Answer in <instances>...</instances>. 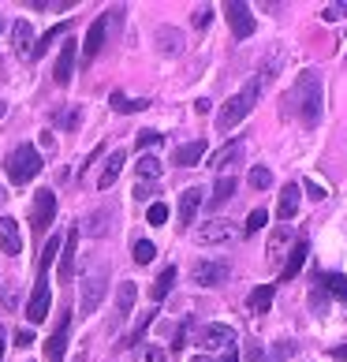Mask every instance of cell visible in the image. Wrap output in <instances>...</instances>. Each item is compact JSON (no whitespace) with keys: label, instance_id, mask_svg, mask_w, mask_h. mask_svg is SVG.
I'll return each mask as SVG.
<instances>
[{"label":"cell","instance_id":"37","mask_svg":"<svg viewBox=\"0 0 347 362\" xmlns=\"http://www.w3.org/2000/svg\"><path fill=\"white\" fill-rule=\"evenodd\" d=\"M250 187H254V191H265V187H273V172L265 168V165H258V168H250Z\"/></svg>","mask_w":347,"mask_h":362},{"label":"cell","instance_id":"44","mask_svg":"<svg viewBox=\"0 0 347 362\" xmlns=\"http://www.w3.org/2000/svg\"><path fill=\"white\" fill-rule=\"evenodd\" d=\"M165 139H161V131H139V146L142 150H150V146H161Z\"/></svg>","mask_w":347,"mask_h":362},{"label":"cell","instance_id":"8","mask_svg":"<svg viewBox=\"0 0 347 362\" xmlns=\"http://www.w3.org/2000/svg\"><path fill=\"white\" fill-rule=\"evenodd\" d=\"M49 306H52L49 276H37V284H34V295H30V303H26V317H30V325H42V321L49 317Z\"/></svg>","mask_w":347,"mask_h":362},{"label":"cell","instance_id":"26","mask_svg":"<svg viewBox=\"0 0 347 362\" xmlns=\"http://www.w3.org/2000/svg\"><path fill=\"white\" fill-rule=\"evenodd\" d=\"M176 265H165V269L161 273H157V280H153V288H150V295H153V303H161L165 299V295L172 291V284H176Z\"/></svg>","mask_w":347,"mask_h":362},{"label":"cell","instance_id":"32","mask_svg":"<svg viewBox=\"0 0 347 362\" xmlns=\"http://www.w3.org/2000/svg\"><path fill=\"white\" fill-rule=\"evenodd\" d=\"M60 34H68V23H60V26H52V30H45V34H42V37H37V42H34L30 57H34V60H37V57H45V49H49L52 42H57Z\"/></svg>","mask_w":347,"mask_h":362},{"label":"cell","instance_id":"34","mask_svg":"<svg viewBox=\"0 0 347 362\" xmlns=\"http://www.w3.org/2000/svg\"><path fill=\"white\" fill-rule=\"evenodd\" d=\"M317 280H322V288H325V291H332V295H340V299H347V276H343V273H322Z\"/></svg>","mask_w":347,"mask_h":362},{"label":"cell","instance_id":"27","mask_svg":"<svg viewBox=\"0 0 347 362\" xmlns=\"http://www.w3.org/2000/svg\"><path fill=\"white\" fill-rule=\"evenodd\" d=\"M247 306L254 314H269V306H273V284H258L254 291L247 295Z\"/></svg>","mask_w":347,"mask_h":362},{"label":"cell","instance_id":"5","mask_svg":"<svg viewBox=\"0 0 347 362\" xmlns=\"http://www.w3.org/2000/svg\"><path fill=\"white\" fill-rule=\"evenodd\" d=\"M235 329L232 325H202L198 329V344L206 347V351H228V347H235Z\"/></svg>","mask_w":347,"mask_h":362},{"label":"cell","instance_id":"49","mask_svg":"<svg viewBox=\"0 0 347 362\" xmlns=\"http://www.w3.org/2000/svg\"><path fill=\"white\" fill-rule=\"evenodd\" d=\"M4 306H8V310H16V306H19V295H16V291H4Z\"/></svg>","mask_w":347,"mask_h":362},{"label":"cell","instance_id":"3","mask_svg":"<svg viewBox=\"0 0 347 362\" xmlns=\"http://www.w3.org/2000/svg\"><path fill=\"white\" fill-rule=\"evenodd\" d=\"M78 288H83V295H78V310H83V317L98 314L101 299L109 295V269H105V265H90V269L83 273V280H78Z\"/></svg>","mask_w":347,"mask_h":362},{"label":"cell","instance_id":"54","mask_svg":"<svg viewBox=\"0 0 347 362\" xmlns=\"http://www.w3.org/2000/svg\"><path fill=\"white\" fill-rule=\"evenodd\" d=\"M4 112H8V105H4V101H0V116H4Z\"/></svg>","mask_w":347,"mask_h":362},{"label":"cell","instance_id":"51","mask_svg":"<svg viewBox=\"0 0 347 362\" xmlns=\"http://www.w3.org/2000/svg\"><path fill=\"white\" fill-rule=\"evenodd\" d=\"M332 355H336V358L343 362V358H347V344H340V347H332Z\"/></svg>","mask_w":347,"mask_h":362},{"label":"cell","instance_id":"21","mask_svg":"<svg viewBox=\"0 0 347 362\" xmlns=\"http://www.w3.org/2000/svg\"><path fill=\"white\" fill-rule=\"evenodd\" d=\"M206 157V142L198 139V142H183L176 153H172V165H180V168H194L198 160Z\"/></svg>","mask_w":347,"mask_h":362},{"label":"cell","instance_id":"28","mask_svg":"<svg viewBox=\"0 0 347 362\" xmlns=\"http://www.w3.org/2000/svg\"><path fill=\"white\" fill-rule=\"evenodd\" d=\"M135 172H139V180L142 183H153V180H161V172H165V165L157 160L153 153H146V157H139V165H135Z\"/></svg>","mask_w":347,"mask_h":362},{"label":"cell","instance_id":"46","mask_svg":"<svg viewBox=\"0 0 347 362\" xmlns=\"http://www.w3.org/2000/svg\"><path fill=\"white\" fill-rule=\"evenodd\" d=\"M247 362H269V355H265L261 344H250V347H247Z\"/></svg>","mask_w":347,"mask_h":362},{"label":"cell","instance_id":"38","mask_svg":"<svg viewBox=\"0 0 347 362\" xmlns=\"http://www.w3.org/2000/svg\"><path fill=\"white\" fill-rule=\"evenodd\" d=\"M153 254H157V247L150 243V239H139L135 250H131V258H135L139 265H150V262H153Z\"/></svg>","mask_w":347,"mask_h":362},{"label":"cell","instance_id":"2","mask_svg":"<svg viewBox=\"0 0 347 362\" xmlns=\"http://www.w3.org/2000/svg\"><path fill=\"white\" fill-rule=\"evenodd\" d=\"M258 98H261V83H258V78H250V83L239 90L235 98H228V105H224V109L217 112V127H220V131L235 127L243 116H250V109L258 105Z\"/></svg>","mask_w":347,"mask_h":362},{"label":"cell","instance_id":"9","mask_svg":"<svg viewBox=\"0 0 347 362\" xmlns=\"http://www.w3.org/2000/svg\"><path fill=\"white\" fill-rule=\"evenodd\" d=\"M224 16H228V23H232V34L243 42V37H250L254 34V16H250V8L243 4V0H232V4H224Z\"/></svg>","mask_w":347,"mask_h":362},{"label":"cell","instance_id":"14","mask_svg":"<svg viewBox=\"0 0 347 362\" xmlns=\"http://www.w3.org/2000/svg\"><path fill=\"white\" fill-rule=\"evenodd\" d=\"M202 194H206L202 187H187V191L180 194V224H183V228H187V224H194L198 209H202V202H206Z\"/></svg>","mask_w":347,"mask_h":362},{"label":"cell","instance_id":"55","mask_svg":"<svg viewBox=\"0 0 347 362\" xmlns=\"http://www.w3.org/2000/svg\"><path fill=\"white\" fill-rule=\"evenodd\" d=\"M75 362H78V358H75Z\"/></svg>","mask_w":347,"mask_h":362},{"label":"cell","instance_id":"42","mask_svg":"<svg viewBox=\"0 0 347 362\" xmlns=\"http://www.w3.org/2000/svg\"><path fill=\"white\" fill-rule=\"evenodd\" d=\"M209 19H213V8H209V4L194 8V16H191V23L198 26V30H206V26H209Z\"/></svg>","mask_w":347,"mask_h":362},{"label":"cell","instance_id":"41","mask_svg":"<svg viewBox=\"0 0 347 362\" xmlns=\"http://www.w3.org/2000/svg\"><path fill=\"white\" fill-rule=\"evenodd\" d=\"M265 221H269V213H265V209H254V213L247 217V228H243V232H247V235H254L258 228H265Z\"/></svg>","mask_w":347,"mask_h":362},{"label":"cell","instance_id":"17","mask_svg":"<svg viewBox=\"0 0 347 362\" xmlns=\"http://www.w3.org/2000/svg\"><path fill=\"white\" fill-rule=\"evenodd\" d=\"M75 254H78V228H71L68 239L60 243V254H57V258H60V276H64V280L75 276Z\"/></svg>","mask_w":347,"mask_h":362},{"label":"cell","instance_id":"39","mask_svg":"<svg viewBox=\"0 0 347 362\" xmlns=\"http://www.w3.org/2000/svg\"><path fill=\"white\" fill-rule=\"evenodd\" d=\"M322 19H325V23L347 19V0H340V4H325V8H322Z\"/></svg>","mask_w":347,"mask_h":362},{"label":"cell","instance_id":"31","mask_svg":"<svg viewBox=\"0 0 347 362\" xmlns=\"http://www.w3.org/2000/svg\"><path fill=\"white\" fill-rule=\"evenodd\" d=\"M60 243H64L60 235H52L49 243H45V250H42V258H37V276H49V265L57 262V254H60Z\"/></svg>","mask_w":347,"mask_h":362},{"label":"cell","instance_id":"29","mask_svg":"<svg viewBox=\"0 0 347 362\" xmlns=\"http://www.w3.org/2000/svg\"><path fill=\"white\" fill-rule=\"evenodd\" d=\"M109 101H112V109H116L119 116H127V112H142L146 105H150V101H146V98H127V93H119V90L112 93Z\"/></svg>","mask_w":347,"mask_h":362},{"label":"cell","instance_id":"30","mask_svg":"<svg viewBox=\"0 0 347 362\" xmlns=\"http://www.w3.org/2000/svg\"><path fill=\"white\" fill-rule=\"evenodd\" d=\"M280 64H284V49H273L269 57H265V64H261V86H269L273 78L280 75Z\"/></svg>","mask_w":347,"mask_h":362},{"label":"cell","instance_id":"12","mask_svg":"<svg viewBox=\"0 0 347 362\" xmlns=\"http://www.w3.org/2000/svg\"><path fill=\"white\" fill-rule=\"evenodd\" d=\"M239 157H243V142L235 139V142H228L224 150H217V153L209 157V168H217L220 176H232V168L239 165Z\"/></svg>","mask_w":347,"mask_h":362},{"label":"cell","instance_id":"18","mask_svg":"<svg viewBox=\"0 0 347 362\" xmlns=\"http://www.w3.org/2000/svg\"><path fill=\"white\" fill-rule=\"evenodd\" d=\"M124 165H127V153H124V150H112L109 160H105V168H101V176H98V191H109V187L119 180Z\"/></svg>","mask_w":347,"mask_h":362},{"label":"cell","instance_id":"20","mask_svg":"<svg viewBox=\"0 0 347 362\" xmlns=\"http://www.w3.org/2000/svg\"><path fill=\"white\" fill-rule=\"evenodd\" d=\"M306 254H310V243H306V239H295V247L288 250V262H284V269H280V280H288L291 276H299V269H302V262H306Z\"/></svg>","mask_w":347,"mask_h":362},{"label":"cell","instance_id":"1","mask_svg":"<svg viewBox=\"0 0 347 362\" xmlns=\"http://www.w3.org/2000/svg\"><path fill=\"white\" fill-rule=\"evenodd\" d=\"M284 116H299L302 127H317L322 119V75L302 71L295 86L284 93Z\"/></svg>","mask_w":347,"mask_h":362},{"label":"cell","instance_id":"25","mask_svg":"<svg viewBox=\"0 0 347 362\" xmlns=\"http://www.w3.org/2000/svg\"><path fill=\"white\" fill-rule=\"evenodd\" d=\"M135 299H139V284H131V280H124L116 291V317H127L131 310H135Z\"/></svg>","mask_w":347,"mask_h":362},{"label":"cell","instance_id":"22","mask_svg":"<svg viewBox=\"0 0 347 362\" xmlns=\"http://www.w3.org/2000/svg\"><path fill=\"white\" fill-rule=\"evenodd\" d=\"M299 194H302V187L299 183H288L284 191H280V206H276V213H280V221H291L299 213Z\"/></svg>","mask_w":347,"mask_h":362},{"label":"cell","instance_id":"33","mask_svg":"<svg viewBox=\"0 0 347 362\" xmlns=\"http://www.w3.org/2000/svg\"><path fill=\"white\" fill-rule=\"evenodd\" d=\"M105 221H109V209L90 213V217L83 221V232H86V235H105V232H109V224H105Z\"/></svg>","mask_w":347,"mask_h":362},{"label":"cell","instance_id":"53","mask_svg":"<svg viewBox=\"0 0 347 362\" xmlns=\"http://www.w3.org/2000/svg\"><path fill=\"white\" fill-rule=\"evenodd\" d=\"M0 355H4V325H0Z\"/></svg>","mask_w":347,"mask_h":362},{"label":"cell","instance_id":"45","mask_svg":"<svg viewBox=\"0 0 347 362\" xmlns=\"http://www.w3.org/2000/svg\"><path fill=\"white\" fill-rule=\"evenodd\" d=\"M302 187H306V191H310V198H314V202H325V198H329V191H325L322 183H314V180H306Z\"/></svg>","mask_w":347,"mask_h":362},{"label":"cell","instance_id":"47","mask_svg":"<svg viewBox=\"0 0 347 362\" xmlns=\"http://www.w3.org/2000/svg\"><path fill=\"white\" fill-rule=\"evenodd\" d=\"M135 198H139V202H150V198H153V183H135Z\"/></svg>","mask_w":347,"mask_h":362},{"label":"cell","instance_id":"15","mask_svg":"<svg viewBox=\"0 0 347 362\" xmlns=\"http://www.w3.org/2000/svg\"><path fill=\"white\" fill-rule=\"evenodd\" d=\"M0 250L11 254V258L23 250V232H19V221L16 217H0Z\"/></svg>","mask_w":347,"mask_h":362},{"label":"cell","instance_id":"48","mask_svg":"<svg viewBox=\"0 0 347 362\" xmlns=\"http://www.w3.org/2000/svg\"><path fill=\"white\" fill-rule=\"evenodd\" d=\"M30 344H34V332H30V329L16 332V347H30Z\"/></svg>","mask_w":347,"mask_h":362},{"label":"cell","instance_id":"10","mask_svg":"<svg viewBox=\"0 0 347 362\" xmlns=\"http://www.w3.org/2000/svg\"><path fill=\"white\" fill-rule=\"evenodd\" d=\"M52 217H57V194H52V191H37L34 209H30V224H34V232L42 235L45 228L52 224Z\"/></svg>","mask_w":347,"mask_h":362},{"label":"cell","instance_id":"35","mask_svg":"<svg viewBox=\"0 0 347 362\" xmlns=\"http://www.w3.org/2000/svg\"><path fill=\"white\" fill-rule=\"evenodd\" d=\"M235 194V176H220L217 187H213V206H224Z\"/></svg>","mask_w":347,"mask_h":362},{"label":"cell","instance_id":"11","mask_svg":"<svg viewBox=\"0 0 347 362\" xmlns=\"http://www.w3.org/2000/svg\"><path fill=\"white\" fill-rule=\"evenodd\" d=\"M75 60H78V42L68 37V42L60 45V57H57V68H52V78H57V86H68L71 75H75Z\"/></svg>","mask_w":347,"mask_h":362},{"label":"cell","instance_id":"7","mask_svg":"<svg viewBox=\"0 0 347 362\" xmlns=\"http://www.w3.org/2000/svg\"><path fill=\"white\" fill-rule=\"evenodd\" d=\"M191 276H194L198 288H217V284H224V280H228V262H217V258L194 262Z\"/></svg>","mask_w":347,"mask_h":362},{"label":"cell","instance_id":"6","mask_svg":"<svg viewBox=\"0 0 347 362\" xmlns=\"http://www.w3.org/2000/svg\"><path fill=\"white\" fill-rule=\"evenodd\" d=\"M295 247V224H280L276 232L269 235V247H265V262L269 265H280L288 258V250Z\"/></svg>","mask_w":347,"mask_h":362},{"label":"cell","instance_id":"24","mask_svg":"<svg viewBox=\"0 0 347 362\" xmlns=\"http://www.w3.org/2000/svg\"><path fill=\"white\" fill-rule=\"evenodd\" d=\"M11 49L19 52V57H30V49H34V30H30V23L19 19L16 26H11Z\"/></svg>","mask_w":347,"mask_h":362},{"label":"cell","instance_id":"23","mask_svg":"<svg viewBox=\"0 0 347 362\" xmlns=\"http://www.w3.org/2000/svg\"><path fill=\"white\" fill-rule=\"evenodd\" d=\"M157 49L165 52V57H180L183 52V34L176 26H157Z\"/></svg>","mask_w":347,"mask_h":362},{"label":"cell","instance_id":"50","mask_svg":"<svg viewBox=\"0 0 347 362\" xmlns=\"http://www.w3.org/2000/svg\"><path fill=\"white\" fill-rule=\"evenodd\" d=\"M209 109H213V101H206V98L194 101V112H209Z\"/></svg>","mask_w":347,"mask_h":362},{"label":"cell","instance_id":"43","mask_svg":"<svg viewBox=\"0 0 347 362\" xmlns=\"http://www.w3.org/2000/svg\"><path fill=\"white\" fill-rule=\"evenodd\" d=\"M78 119H83V112H78V109H64V112L57 116V124H60V127H78Z\"/></svg>","mask_w":347,"mask_h":362},{"label":"cell","instance_id":"40","mask_svg":"<svg viewBox=\"0 0 347 362\" xmlns=\"http://www.w3.org/2000/svg\"><path fill=\"white\" fill-rule=\"evenodd\" d=\"M146 221H150V224H165V221H168V206H165V202H150V209H146Z\"/></svg>","mask_w":347,"mask_h":362},{"label":"cell","instance_id":"36","mask_svg":"<svg viewBox=\"0 0 347 362\" xmlns=\"http://www.w3.org/2000/svg\"><path fill=\"white\" fill-rule=\"evenodd\" d=\"M135 358L139 362H165L168 355H165V347H157V344H142V347H135Z\"/></svg>","mask_w":347,"mask_h":362},{"label":"cell","instance_id":"16","mask_svg":"<svg viewBox=\"0 0 347 362\" xmlns=\"http://www.w3.org/2000/svg\"><path fill=\"white\" fill-rule=\"evenodd\" d=\"M235 232H232V224L228 221H220V217H213L209 224H202L198 228V243H206V247H213V243H228Z\"/></svg>","mask_w":347,"mask_h":362},{"label":"cell","instance_id":"4","mask_svg":"<svg viewBox=\"0 0 347 362\" xmlns=\"http://www.w3.org/2000/svg\"><path fill=\"white\" fill-rule=\"evenodd\" d=\"M4 172H8V180L16 183V187L30 183V180L37 176V172H42V153H37L30 142H23V146H16V150L8 153V160H4Z\"/></svg>","mask_w":347,"mask_h":362},{"label":"cell","instance_id":"19","mask_svg":"<svg viewBox=\"0 0 347 362\" xmlns=\"http://www.w3.org/2000/svg\"><path fill=\"white\" fill-rule=\"evenodd\" d=\"M68 329H71V317L64 314L60 325H57V332H52L49 344H45V358H49V362H60V358H64V347H68Z\"/></svg>","mask_w":347,"mask_h":362},{"label":"cell","instance_id":"52","mask_svg":"<svg viewBox=\"0 0 347 362\" xmlns=\"http://www.w3.org/2000/svg\"><path fill=\"white\" fill-rule=\"evenodd\" d=\"M235 358H239V351H235V347H228V351H224V358H220V362H235Z\"/></svg>","mask_w":347,"mask_h":362},{"label":"cell","instance_id":"13","mask_svg":"<svg viewBox=\"0 0 347 362\" xmlns=\"http://www.w3.org/2000/svg\"><path fill=\"white\" fill-rule=\"evenodd\" d=\"M105 30H109V16H98V19L90 23L86 42H83V57H86V60H93V57L105 49Z\"/></svg>","mask_w":347,"mask_h":362}]
</instances>
